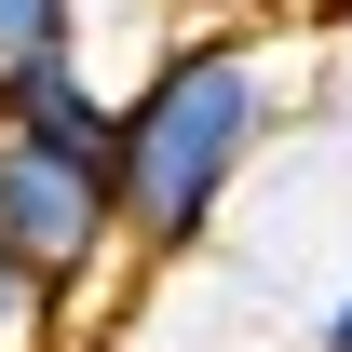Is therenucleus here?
Segmentation results:
<instances>
[{
  "mask_svg": "<svg viewBox=\"0 0 352 352\" xmlns=\"http://www.w3.org/2000/svg\"><path fill=\"white\" fill-rule=\"evenodd\" d=\"M285 122V68L244 28H176L149 68L122 82V244L135 258H190L217 204L244 190V163Z\"/></svg>",
  "mask_w": 352,
  "mask_h": 352,
  "instance_id": "f257e3e1",
  "label": "nucleus"
},
{
  "mask_svg": "<svg viewBox=\"0 0 352 352\" xmlns=\"http://www.w3.org/2000/svg\"><path fill=\"white\" fill-rule=\"evenodd\" d=\"M41 54H82V0H0V82Z\"/></svg>",
  "mask_w": 352,
  "mask_h": 352,
  "instance_id": "f03ea898",
  "label": "nucleus"
},
{
  "mask_svg": "<svg viewBox=\"0 0 352 352\" xmlns=\"http://www.w3.org/2000/svg\"><path fill=\"white\" fill-rule=\"evenodd\" d=\"M54 339H68V325H54V298L0 258V352H54Z\"/></svg>",
  "mask_w": 352,
  "mask_h": 352,
  "instance_id": "7ed1b4c3",
  "label": "nucleus"
},
{
  "mask_svg": "<svg viewBox=\"0 0 352 352\" xmlns=\"http://www.w3.org/2000/svg\"><path fill=\"white\" fill-rule=\"evenodd\" d=\"M311 352H352V298H339V311H325V325H311Z\"/></svg>",
  "mask_w": 352,
  "mask_h": 352,
  "instance_id": "20e7f679",
  "label": "nucleus"
},
{
  "mask_svg": "<svg viewBox=\"0 0 352 352\" xmlns=\"http://www.w3.org/2000/svg\"><path fill=\"white\" fill-rule=\"evenodd\" d=\"M311 28H352V0H311Z\"/></svg>",
  "mask_w": 352,
  "mask_h": 352,
  "instance_id": "39448f33",
  "label": "nucleus"
},
{
  "mask_svg": "<svg viewBox=\"0 0 352 352\" xmlns=\"http://www.w3.org/2000/svg\"><path fill=\"white\" fill-rule=\"evenodd\" d=\"M190 14H230V0H190Z\"/></svg>",
  "mask_w": 352,
  "mask_h": 352,
  "instance_id": "423d86ee",
  "label": "nucleus"
}]
</instances>
